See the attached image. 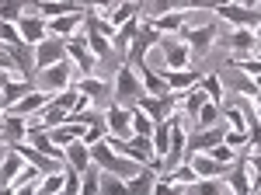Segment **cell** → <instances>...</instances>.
I'll return each mask as SVG.
<instances>
[{"label": "cell", "mask_w": 261, "mask_h": 195, "mask_svg": "<svg viewBox=\"0 0 261 195\" xmlns=\"http://www.w3.org/2000/svg\"><path fill=\"white\" fill-rule=\"evenodd\" d=\"M140 94H143V80H140V74L133 70V63H122L119 70H115V84H112V101H119V105H125V108H133Z\"/></svg>", "instance_id": "cell-1"}, {"label": "cell", "mask_w": 261, "mask_h": 195, "mask_svg": "<svg viewBox=\"0 0 261 195\" xmlns=\"http://www.w3.org/2000/svg\"><path fill=\"white\" fill-rule=\"evenodd\" d=\"M213 14H216V21H226V25H233V28H258V21H261L258 7H247L241 0H226Z\"/></svg>", "instance_id": "cell-2"}, {"label": "cell", "mask_w": 261, "mask_h": 195, "mask_svg": "<svg viewBox=\"0 0 261 195\" xmlns=\"http://www.w3.org/2000/svg\"><path fill=\"white\" fill-rule=\"evenodd\" d=\"M73 74H77V66H73V59L66 56V59H60V63H53L49 70H39L35 80H39L42 91L56 94V91H63V87H70V84H73Z\"/></svg>", "instance_id": "cell-3"}, {"label": "cell", "mask_w": 261, "mask_h": 195, "mask_svg": "<svg viewBox=\"0 0 261 195\" xmlns=\"http://www.w3.org/2000/svg\"><path fill=\"white\" fill-rule=\"evenodd\" d=\"M178 35L188 42V49H192V56H202V53H209L213 49V42L220 39V25L216 21H209V25H181Z\"/></svg>", "instance_id": "cell-4"}, {"label": "cell", "mask_w": 261, "mask_h": 195, "mask_svg": "<svg viewBox=\"0 0 261 195\" xmlns=\"http://www.w3.org/2000/svg\"><path fill=\"white\" fill-rule=\"evenodd\" d=\"M157 49L164 53V70H185L192 63V49H188V42L181 39L178 32L174 35H161Z\"/></svg>", "instance_id": "cell-5"}, {"label": "cell", "mask_w": 261, "mask_h": 195, "mask_svg": "<svg viewBox=\"0 0 261 195\" xmlns=\"http://www.w3.org/2000/svg\"><path fill=\"white\" fill-rule=\"evenodd\" d=\"M136 105H140L153 122H161V118L174 115V112L181 108V94L178 91H171V94H146V91H143V94L136 98Z\"/></svg>", "instance_id": "cell-6"}, {"label": "cell", "mask_w": 261, "mask_h": 195, "mask_svg": "<svg viewBox=\"0 0 261 195\" xmlns=\"http://www.w3.org/2000/svg\"><path fill=\"white\" fill-rule=\"evenodd\" d=\"M66 56L73 59L77 77H84V74H98V70H94V66H98V56L91 53V45H87V35H84V32H77V35L66 39Z\"/></svg>", "instance_id": "cell-7"}, {"label": "cell", "mask_w": 261, "mask_h": 195, "mask_svg": "<svg viewBox=\"0 0 261 195\" xmlns=\"http://www.w3.org/2000/svg\"><path fill=\"white\" fill-rule=\"evenodd\" d=\"M157 42H161V32L153 28V21H143L140 32H136V39L129 42V49H125V63H133V66H136V63H143V59H146V53H150Z\"/></svg>", "instance_id": "cell-8"}, {"label": "cell", "mask_w": 261, "mask_h": 195, "mask_svg": "<svg viewBox=\"0 0 261 195\" xmlns=\"http://www.w3.org/2000/svg\"><path fill=\"white\" fill-rule=\"evenodd\" d=\"M32 53H35V74H39V70H49L53 63L66 59V39L45 35L42 42H35V45H32Z\"/></svg>", "instance_id": "cell-9"}, {"label": "cell", "mask_w": 261, "mask_h": 195, "mask_svg": "<svg viewBox=\"0 0 261 195\" xmlns=\"http://www.w3.org/2000/svg\"><path fill=\"white\" fill-rule=\"evenodd\" d=\"M223 133H226V126H223V122H216V126H202V129H192L188 139H185V157L202 154V150H209V147L223 143Z\"/></svg>", "instance_id": "cell-10"}, {"label": "cell", "mask_w": 261, "mask_h": 195, "mask_svg": "<svg viewBox=\"0 0 261 195\" xmlns=\"http://www.w3.org/2000/svg\"><path fill=\"white\" fill-rule=\"evenodd\" d=\"M105 126H108V136L129 139L133 136V108H125L119 101H108V108H105Z\"/></svg>", "instance_id": "cell-11"}, {"label": "cell", "mask_w": 261, "mask_h": 195, "mask_svg": "<svg viewBox=\"0 0 261 195\" xmlns=\"http://www.w3.org/2000/svg\"><path fill=\"white\" fill-rule=\"evenodd\" d=\"M39 7H32V11H24L14 25H18L21 39L28 42V45H35V42H42L45 35H49V18H42V14H35Z\"/></svg>", "instance_id": "cell-12"}, {"label": "cell", "mask_w": 261, "mask_h": 195, "mask_svg": "<svg viewBox=\"0 0 261 195\" xmlns=\"http://www.w3.org/2000/svg\"><path fill=\"white\" fill-rule=\"evenodd\" d=\"M84 21H87V7H84V11L60 14V18H49V35H56V39H70V35L84 32Z\"/></svg>", "instance_id": "cell-13"}, {"label": "cell", "mask_w": 261, "mask_h": 195, "mask_svg": "<svg viewBox=\"0 0 261 195\" xmlns=\"http://www.w3.org/2000/svg\"><path fill=\"white\" fill-rule=\"evenodd\" d=\"M226 188L233 195H251V171H247V160H244V154H237V160L226 167Z\"/></svg>", "instance_id": "cell-14"}, {"label": "cell", "mask_w": 261, "mask_h": 195, "mask_svg": "<svg viewBox=\"0 0 261 195\" xmlns=\"http://www.w3.org/2000/svg\"><path fill=\"white\" fill-rule=\"evenodd\" d=\"M216 45H226L230 53H258V35H254V28H233L230 35H223L216 39Z\"/></svg>", "instance_id": "cell-15"}, {"label": "cell", "mask_w": 261, "mask_h": 195, "mask_svg": "<svg viewBox=\"0 0 261 195\" xmlns=\"http://www.w3.org/2000/svg\"><path fill=\"white\" fill-rule=\"evenodd\" d=\"M136 74H140L143 91H146V94H171V84H167V77H164V70H153L150 59L136 63Z\"/></svg>", "instance_id": "cell-16"}, {"label": "cell", "mask_w": 261, "mask_h": 195, "mask_svg": "<svg viewBox=\"0 0 261 195\" xmlns=\"http://www.w3.org/2000/svg\"><path fill=\"white\" fill-rule=\"evenodd\" d=\"M21 139H28V115H18L11 108H4V143L14 147Z\"/></svg>", "instance_id": "cell-17"}, {"label": "cell", "mask_w": 261, "mask_h": 195, "mask_svg": "<svg viewBox=\"0 0 261 195\" xmlns=\"http://www.w3.org/2000/svg\"><path fill=\"white\" fill-rule=\"evenodd\" d=\"M39 181H42V171L35 167V164L24 160V167L18 171V178L11 181L7 192H11V195H32V192H39Z\"/></svg>", "instance_id": "cell-18"}, {"label": "cell", "mask_w": 261, "mask_h": 195, "mask_svg": "<svg viewBox=\"0 0 261 195\" xmlns=\"http://www.w3.org/2000/svg\"><path fill=\"white\" fill-rule=\"evenodd\" d=\"M185 160H188V164L195 167V175H199V178H223V175H226V167H230V164L216 160V157H213V154H205V150H202V154L185 157Z\"/></svg>", "instance_id": "cell-19"}, {"label": "cell", "mask_w": 261, "mask_h": 195, "mask_svg": "<svg viewBox=\"0 0 261 195\" xmlns=\"http://www.w3.org/2000/svg\"><path fill=\"white\" fill-rule=\"evenodd\" d=\"M73 87L84 91L91 101H105V98H112V84L101 80L98 74H84V77H77V80H73Z\"/></svg>", "instance_id": "cell-20"}, {"label": "cell", "mask_w": 261, "mask_h": 195, "mask_svg": "<svg viewBox=\"0 0 261 195\" xmlns=\"http://www.w3.org/2000/svg\"><path fill=\"white\" fill-rule=\"evenodd\" d=\"M49 101H53V94H49V91L32 87V91L21 98V101H14V105H11V112H18V115H35V112H42V108L49 105Z\"/></svg>", "instance_id": "cell-21"}, {"label": "cell", "mask_w": 261, "mask_h": 195, "mask_svg": "<svg viewBox=\"0 0 261 195\" xmlns=\"http://www.w3.org/2000/svg\"><path fill=\"white\" fill-rule=\"evenodd\" d=\"M63 160L84 175V171L91 167V147H87L84 139H73V143H66V147H63Z\"/></svg>", "instance_id": "cell-22"}, {"label": "cell", "mask_w": 261, "mask_h": 195, "mask_svg": "<svg viewBox=\"0 0 261 195\" xmlns=\"http://www.w3.org/2000/svg\"><path fill=\"white\" fill-rule=\"evenodd\" d=\"M21 167H24V157L11 147V150L4 154V160H0V192H7V188H11V181L18 178Z\"/></svg>", "instance_id": "cell-23"}, {"label": "cell", "mask_w": 261, "mask_h": 195, "mask_svg": "<svg viewBox=\"0 0 261 195\" xmlns=\"http://www.w3.org/2000/svg\"><path fill=\"white\" fill-rule=\"evenodd\" d=\"M140 25H143V18H140V14H136V18H129V21H122L119 28L112 32V49H115V53H125V49H129V42L136 39Z\"/></svg>", "instance_id": "cell-24"}, {"label": "cell", "mask_w": 261, "mask_h": 195, "mask_svg": "<svg viewBox=\"0 0 261 195\" xmlns=\"http://www.w3.org/2000/svg\"><path fill=\"white\" fill-rule=\"evenodd\" d=\"M181 94V115L188 118V122H195V115H199V108L202 105H205V91H202L199 84H195V87H188V91H178Z\"/></svg>", "instance_id": "cell-25"}, {"label": "cell", "mask_w": 261, "mask_h": 195, "mask_svg": "<svg viewBox=\"0 0 261 195\" xmlns=\"http://www.w3.org/2000/svg\"><path fill=\"white\" fill-rule=\"evenodd\" d=\"M164 77L171 84V91H188V87H195L202 80V70H192V66H185V70H164Z\"/></svg>", "instance_id": "cell-26"}, {"label": "cell", "mask_w": 261, "mask_h": 195, "mask_svg": "<svg viewBox=\"0 0 261 195\" xmlns=\"http://www.w3.org/2000/svg\"><path fill=\"white\" fill-rule=\"evenodd\" d=\"M150 139H153V154H157V160H167V150H171V115L161 118V122L153 126Z\"/></svg>", "instance_id": "cell-27"}, {"label": "cell", "mask_w": 261, "mask_h": 195, "mask_svg": "<svg viewBox=\"0 0 261 195\" xmlns=\"http://www.w3.org/2000/svg\"><path fill=\"white\" fill-rule=\"evenodd\" d=\"M153 181H157V171L153 167H140L125 181V188H129V195H143V192H153Z\"/></svg>", "instance_id": "cell-28"}, {"label": "cell", "mask_w": 261, "mask_h": 195, "mask_svg": "<svg viewBox=\"0 0 261 195\" xmlns=\"http://www.w3.org/2000/svg\"><path fill=\"white\" fill-rule=\"evenodd\" d=\"M32 87H39V84H32L28 77H14L11 84H7V87H4V108H11L14 101H21V98L28 94Z\"/></svg>", "instance_id": "cell-29"}, {"label": "cell", "mask_w": 261, "mask_h": 195, "mask_svg": "<svg viewBox=\"0 0 261 195\" xmlns=\"http://www.w3.org/2000/svg\"><path fill=\"white\" fill-rule=\"evenodd\" d=\"M32 7H39V0H0V21H18Z\"/></svg>", "instance_id": "cell-30"}, {"label": "cell", "mask_w": 261, "mask_h": 195, "mask_svg": "<svg viewBox=\"0 0 261 195\" xmlns=\"http://www.w3.org/2000/svg\"><path fill=\"white\" fill-rule=\"evenodd\" d=\"M216 122H223V105H216V101H209V98H205V105L199 108V115H195V122H192V129L216 126Z\"/></svg>", "instance_id": "cell-31"}, {"label": "cell", "mask_w": 261, "mask_h": 195, "mask_svg": "<svg viewBox=\"0 0 261 195\" xmlns=\"http://www.w3.org/2000/svg\"><path fill=\"white\" fill-rule=\"evenodd\" d=\"M150 21H153V28L161 35H174L181 25H185V14L181 11H167V14H157V18H150Z\"/></svg>", "instance_id": "cell-32"}, {"label": "cell", "mask_w": 261, "mask_h": 195, "mask_svg": "<svg viewBox=\"0 0 261 195\" xmlns=\"http://www.w3.org/2000/svg\"><path fill=\"white\" fill-rule=\"evenodd\" d=\"M199 87L209 94V101H216V105H223V98H226V87H223V80L216 77V74H202Z\"/></svg>", "instance_id": "cell-33"}, {"label": "cell", "mask_w": 261, "mask_h": 195, "mask_svg": "<svg viewBox=\"0 0 261 195\" xmlns=\"http://www.w3.org/2000/svg\"><path fill=\"white\" fill-rule=\"evenodd\" d=\"M136 14H143V11H140V0H125V4H119V7H112V11H108V21L119 28L122 21L136 18Z\"/></svg>", "instance_id": "cell-34"}, {"label": "cell", "mask_w": 261, "mask_h": 195, "mask_svg": "<svg viewBox=\"0 0 261 195\" xmlns=\"http://www.w3.org/2000/svg\"><path fill=\"white\" fill-rule=\"evenodd\" d=\"M63 185H66V171H49L39 181V195H56L63 192Z\"/></svg>", "instance_id": "cell-35"}, {"label": "cell", "mask_w": 261, "mask_h": 195, "mask_svg": "<svg viewBox=\"0 0 261 195\" xmlns=\"http://www.w3.org/2000/svg\"><path fill=\"white\" fill-rule=\"evenodd\" d=\"M39 115H42V122H45V129H53V126H63V122L70 118V112H66V108H60L56 101H49Z\"/></svg>", "instance_id": "cell-36"}, {"label": "cell", "mask_w": 261, "mask_h": 195, "mask_svg": "<svg viewBox=\"0 0 261 195\" xmlns=\"http://www.w3.org/2000/svg\"><path fill=\"white\" fill-rule=\"evenodd\" d=\"M81 192L84 195H101V167L94 164V167H87L81 175Z\"/></svg>", "instance_id": "cell-37"}, {"label": "cell", "mask_w": 261, "mask_h": 195, "mask_svg": "<svg viewBox=\"0 0 261 195\" xmlns=\"http://www.w3.org/2000/svg\"><path fill=\"white\" fill-rule=\"evenodd\" d=\"M125 178L112 175V171H101V195H125Z\"/></svg>", "instance_id": "cell-38"}, {"label": "cell", "mask_w": 261, "mask_h": 195, "mask_svg": "<svg viewBox=\"0 0 261 195\" xmlns=\"http://www.w3.org/2000/svg\"><path fill=\"white\" fill-rule=\"evenodd\" d=\"M153 126H157V122L146 115L140 105H133V133H140V136H150V133H153Z\"/></svg>", "instance_id": "cell-39"}, {"label": "cell", "mask_w": 261, "mask_h": 195, "mask_svg": "<svg viewBox=\"0 0 261 195\" xmlns=\"http://www.w3.org/2000/svg\"><path fill=\"white\" fill-rule=\"evenodd\" d=\"M237 94H244V98L261 94V91H258V84H254V77H247V74H241V70H237Z\"/></svg>", "instance_id": "cell-40"}, {"label": "cell", "mask_w": 261, "mask_h": 195, "mask_svg": "<svg viewBox=\"0 0 261 195\" xmlns=\"http://www.w3.org/2000/svg\"><path fill=\"white\" fill-rule=\"evenodd\" d=\"M7 42H24L14 21H0V45H7Z\"/></svg>", "instance_id": "cell-41"}, {"label": "cell", "mask_w": 261, "mask_h": 195, "mask_svg": "<svg viewBox=\"0 0 261 195\" xmlns=\"http://www.w3.org/2000/svg\"><path fill=\"white\" fill-rule=\"evenodd\" d=\"M63 171H66V185H63V192L77 195V192H81V171H77V167H70V164H66Z\"/></svg>", "instance_id": "cell-42"}, {"label": "cell", "mask_w": 261, "mask_h": 195, "mask_svg": "<svg viewBox=\"0 0 261 195\" xmlns=\"http://www.w3.org/2000/svg\"><path fill=\"white\" fill-rule=\"evenodd\" d=\"M84 4H87V7H91V11H98V14H108V11H112V4H115V0H84Z\"/></svg>", "instance_id": "cell-43"}, {"label": "cell", "mask_w": 261, "mask_h": 195, "mask_svg": "<svg viewBox=\"0 0 261 195\" xmlns=\"http://www.w3.org/2000/svg\"><path fill=\"white\" fill-rule=\"evenodd\" d=\"M11 80H14V74H11V70H0V91H4Z\"/></svg>", "instance_id": "cell-44"}, {"label": "cell", "mask_w": 261, "mask_h": 195, "mask_svg": "<svg viewBox=\"0 0 261 195\" xmlns=\"http://www.w3.org/2000/svg\"><path fill=\"white\" fill-rule=\"evenodd\" d=\"M0 143H4V108H0Z\"/></svg>", "instance_id": "cell-45"}, {"label": "cell", "mask_w": 261, "mask_h": 195, "mask_svg": "<svg viewBox=\"0 0 261 195\" xmlns=\"http://www.w3.org/2000/svg\"><path fill=\"white\" fill-rule=\"evenodd\" d=\"M241 4H247V7H261V0H241Z\"/></svg>", "instance_id": "cell-46"}, {"label": "cell", "mask_w": 261, "mask_h": 195, "mask_svg": "<svg viewBox=\"0 0 261 195\" xmlns=\"http://www.w3.org/2000/svg\"><path fill=\"white\" fill-rule=\"evenodd\" d=\"M254 35H258V45H261V21H258V28H254Z\"/></svg>", "instance_id": "cell-47"}, {"label": "cell", "mask_w": 261, "mask_h": 195, "mask_svg": "<svg viewBox=\"0 0 261 195\" xmlns=\"http://www.w3.org/2000/svg\"><path fill=\"white\" fill-rule=\"evenodd\" d=\"M254 84H258V91H261V74H258V77H254Z\"/></svg>", "instance_id": "cell-48"}, {"label": "cell", "mask_w": 261, "mask_h": 195, "mask_svg": "<svg viewBox=\"0 0 261 195\" xmlns=\"http://www.w3.org/2000/svg\"><path fill=\"white\" fill-rule=\"evenodd\" d=\"M0 108H4V91H0Z\"/></svg>", "instance_id": "cell-49"}, {"label": "cell", "mask_w": 261, "mask_h": 195, "mask_svg": "<svg viewBox=\"0 0 261 195\" xmlns=\"http://www.w3.org/2000/svg\"><path fill=\"white\" fill-rule=\"evenodd\" d=\"M258 56H261V45H258Z\"/></svg>", "instance_id": "cell-50"}]
</instances>
